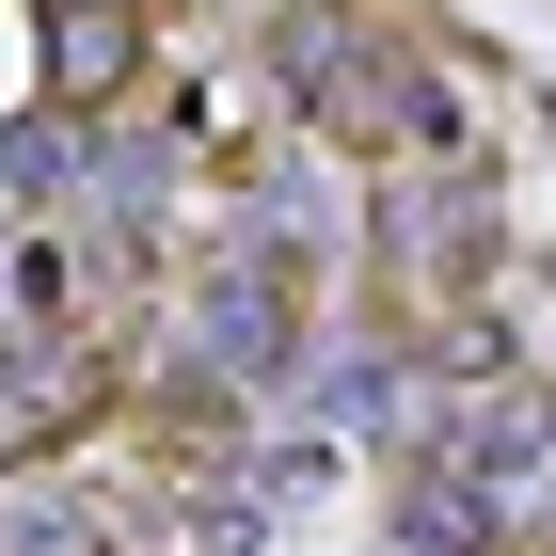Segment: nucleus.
Masks as SVG:
<instances>
[{"instance_id": "f257e3e1", "label": "nucleus", "mask_w": 556, "mask_h": 556, "mask_svg": "<svg viewBox=\"0 0 556 556\" xmlns=\"http://www.w3.org/2000/svg\"><path fill=\"white\" fill-rule=\"evenodd\" d=\"M270 80H287L318 128H414V96H397L382 33H366L350 0H287V33H270Z\"/></svg>"}, {"instance_id": "f03ea898", "label": "nucleus", "mask_w": 556, "mask_h": 556, "mask_svg": "<svg viewBox=\"0 0 556 556\" xmlns=\"http://www.w3.org/2000/svg\"><path fill=\"white\" fill-rule=\"evenodd\" d=\"M175 350H191L207 382H270V366L302 350V287L270 255H223L207 287H191V318H175Z\"/></svg>"}, {"instance_id": "7ed1b4c3", "label": "nucleus", "mask_w": 556, "mask_h": 556, "mask_svg": "<svg viewBox=\"0 0 556 556\" xmlns=\"http://www.w3.org/2000/svg\"><path fill=\"white\" fill-rule=\"evenodd\" d=\"M112 64H128V16H112V0H64V80H112Z\"/></svg>"}, {"instance_id": "20e7f679", "label": "nucleus", "mask_w": 556, "mask_h": 556, "mask_svg": "<svg viewBox=\"0 0 556 556\" xmlns=\"http://www.w3.org/2000/svg\"><path fill=\"white\" fill-rule=\"evenodd\" d=\"M64 160H80L64 128H16V143H0V191H16V207H48V191H64Z\"/></svg>"}, {"instance_id": "39448f33", "label": "nucleus", "mask_w": 556, "mask_h": 556, "mask_svg": "<svg viewBox=\"0 0 556 556\" xmlns=\"http://www.w3.org/2000/svg\"><path fill=\"white\" fill-rule=\"evenodd\" d=\"M16 556H96V525L80 509H16Z\"/></svg>"}]
</instances>
